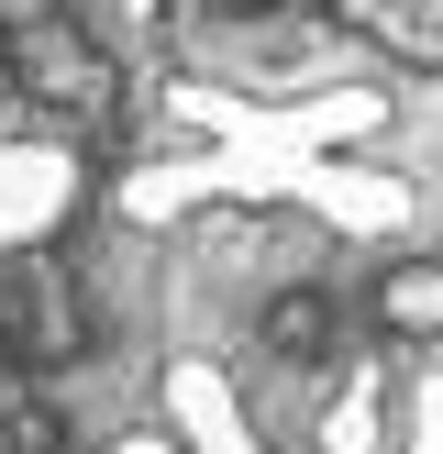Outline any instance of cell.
<instances>
[{
  "instance_id": "obj_1",
  "label": "cell",
  "mask_w": 443,
  "mask_h": 454,
  "mask_svg": "<svg viewBox=\"0 0 443 454\" xmlns=\"http://www.w3.org/2000/svg\"><path fill=\"white\" fill-rule=\"evenodd\" d=\"M89 344H100V310H89V288H78L66 255H12L0 266V366L56 377V366H78Z\"/></svg>"
},
{
  "instance_id": "obj_2",
  "label": "cell",
  "mask_w": 443,
  "mask_h": 454,
  "mask_svg": "<svg viewBox=\"0 0 443 454\" xmlns=\"http://www.w3.org/2000/svg\"><path fill=\"white\" fill-rule=\"evenodd\" d=\"M12 67H22V89H34V100L78 111L89 133H100V122H111V100H122V78H111V67L89 56L78 34H22V44H12Z\"/></svg>"
},
{
  "instance_id": "obj_3",
  "label": "cell",
  "mask_w": 443,
  "mask_h": 454,
  "mask_svg": "<svg viewBox=\"0 0 443 454\" xmlns=\"http://www.w3.org/2000/svg\"><path fill=\"white\" fill-rule=\"evenodd\" d=\"M255 344L277 355V366H332L344 355V310H332V288H277L255 322Z\"/></svg>"
},
{
  "instance_id": "obj_4",
  "label": "cell",
  "mask_w": 443,
  "mask_h": 454,
  "mask_svg": "<svg viewBox=\"0 0 443 454\" xmlns=\"http://www.w3.org/2000/svg\"><path fill=\"white\" fill-rule=\"evenodd\" d=\"M388 322L399 333H443V266H399L388 278Z\"/></svg>"
}]
</instances>
